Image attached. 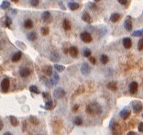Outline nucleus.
<instances>
[{
	"mask_svg": "<svg viewBox=\"0 0 143 135\" xmlns=\"http://www.w3.org/2000/svg\"><path fill=\"white\" fill-rule=\"evenodd\" d=\"M60 6H61V7H62V8L64 9V6H62V3H61V2H60Z\"/></svg>",
	"mask_w": 143,
	"mask_h": 135,
	"instance_id": "obj_49",
	"label": "nucleus"
},
{
	"mask_svg": "<svg viewBox=\"0 0 143 135\" xmlns=\"http://www.w3.org/2000/svg\"><path fill=\"white\" fill-rule=\"evenodd\" d=\"M12 23V19L9 18V17H6V27H9Z\"/></svg>",
	"mask_w": 143,
	"mask_h": 135,
	"instance_id": "obj_39",
	"label": "nucleus"
},
{
	"mask_svg": "<svg viewBox=\"0 0 143 135\" xmlns=\"http://www.w3.org/2000/svg\"><path fill=\"white\" fill-rule=\"evenodd\" d=\"M142 104L140 102H133L132 104V109L134 113H140V111L142 110Z\"/></svg>",
	"mask_w": 143,
	"mask_h": 135,
	"instance_id": "obj_8",
	"label": "nucleus"
},
{
	"mask_svg": "<svg viewBox=\"0 0 143 135\" xmlns=\"http://www.w3.org/2000/svg\"><path fill=\"white\" fill-rule=\"evenodd\" d=\"M13 2H14V3H18V0H12Z\"/></svg>",
	"mask_w": 143,
	"mask_h": 135,
	"instance_id": "obj_50",
	"label": "nucleus"
},
{
	"mask_svg": "<svg viewBox=\"0 0 143 135\" xmlns=\"http://www.w3.org/2000/svg\"><path fill=\"white\" fill-rule=\"evenodd\" d=\"M94 1H95V2H98V1H100V0H94Z\"/></svg>",
	"mask_w": 143,
	"mask_h": 135,
	"instance_id": "obj_51",
	"label": "nucleus"
},
{
	"mask_svg": "<svg viewBox=\"0 0 143 135\" xmlns=\"http://www.w3.org/2000/svg\"><path fill=\"white\" fill-rule=\"evenodd\" d=\"M9 6H10V3H9L8 1H3L2 4H1V6H0V7L2 9H7Z\"/></svg>",
	"mask_w": 143,
	"mask_h": 135,
	"instance_id": "obj_32",
	"label": "nucleus"
},
{
	"mask_svg": "<svg viewBox=\"0 0 143 135\" xmlns=\"http://www.w3.org/2000/svg\"><path fill=\"white\" fill-rule=\"evenodd\" d=\"M53 96H54L55 98H62L64 96H65V91H64L63 88L61 87H58L54 90L53 92Z\"/></svg>",
	"mask_w": 143,
	"mask_h": 135,
	"instance_id": "obj_4",
	"label": "nucleus"
},
{
	"mask_svg": "<svg viewBox=\"0 0 143 135\" xmlns=\"http://www.w3.org/2000/svg\"><path fill=\"white\" fill-rule=\"evenodd\" d=\"M83 55L85 56V57H90L91 56V51L89 50L88 48H85L84 49V51H83Z\"/></svg>",
	"mask_w": 143,
	"mask_h": 135,
	"instance_id": "obj_31",
	"label": "nucleus"
},
{
	"mask_svg": "<svg viewBox=\"0 0 143 135\" xmlns=\"http://www.w3.org/2000/svg\"><path fill=\"white\" fill-rule=\"evenodd\" d=\"M73 123L75 124L76 126H81L83 124V120L82 118L79 117V116H77V117L74 118V120H73Z\"/></svg>",
	"mask_w": 143,
	"mask_h": 135,
	"instance_id": "obj_25",
	"label": "nucleus"
},
{
	"mask_svg": "<svg viewBox=\"0 0 143 135\" xmlns=\"http://www.w3.org/2000/svg\"><path fill=\"white\" fill-rule=\"evenodd\" d=\"M123 46H124L126 49L131 48V46H132V42H131L130 38H125V39L123 40Z\"/></svg>",
	"mask_w": 143,
	"mask_h": 135,
	"instance_id": "obj_13",
	"label": "nucleus"
},
{
	"mask_svg": "<svg viewBox=\"0 0 143 135\" xmlns=\"http://www.w3.org/2000/svg\"><path fill=\"white\" fill-rule=\"evenodd\" d=\"M78 108H79V106H78V105H75V106H74V107L73 108V112H76V111L78 110Z\"/></svg>",
	"mask_w": 143,
	"mask_h": 135,
	"instance_id": "obj_45",
	"label": "nucleus"
},
{
	"mask_svg": "<svg viewBox=\"0 0 143 135\" xmlns=\"http://www.w3.org/2000/svg\"><path fill=\"white\" fill-rule=\"evenodd\" d=\"M3 126H4V123L2 121V120H0V131L3 129Z\"/></svg>",
	"mask_w": 143,
	"mask_h": 135,
	"instance_id": "obj_46",
	"label": "nucleus"
},
{
	"mask_svg": "<svg viewBox=\"0 0 143 135\" xmlns=\"http://www.w3.org/2000/svg\"><path fill=\"white\" fill-rule=\"evenodd\" d=\"M83 20L85 21V22H87V23H91L92 22V18H91V16L89 15L87 12H85L84 14H83Z\"/></svg>",
	"mask_w": 143,
	"mask_h": 135,
	"instance_id": "obj_19",
	"label": "nucleus"
},
{
	"mask_svg": "<svg viewBox=\"0 0 143 135\" xmlns=\"http://www.w3.org/2000/svg\"><path fill=\"white\" fill-rule=\"evenodd\" d=\"M21 56H22L21 51H17V52H15L12 56V62H18V60H20Z\"/></svg>",
	"mask_w": 143,
	"mask_h": 135,
	"instance_id": "obj_16",
	"label": "nucleus"
},
{
	"mask_svg": "<svg viewBox=\"0 0 143 135\" xmlns=\"http://www.w3.org/2000/svg\"><path fill=\"white\" fill-rule=\"evenodd\" d=\"M118 2L121 5H123V6H125L126 4H127V0H118Z\"/></svg>",
	"mask_w": 143,
	"mask_h": 135,
	"instance_id": "obj_44",
	"label": "nucleus"
},
{
	"mask_svg": "<svg viewBox=\"0 0 143 135\" xmlns=\"http://www.w3.org/2000/svg\"><path fill=\"white\" fill-rule=\"evenodd\" d=\"M109 126H110V129L112 130L113 134H114V135H121V133H122L121 128H120V126H119L116 121L111 120Z\"/></svg>",
	"mask_w": 143,
	"mask_h": 135,
	"instance_id": "obj_2",
	"label": "nucleus"
},
{
	"mask_svg": "<svg viewBox=\"0 0 143 135\" xmlns=\"http://www.w3.org/2000/svg\"><path fill=\"white\" fill-rule=\"evenodd\" d=\"M50 59H51V61L52 62H54V63H57V62H59L60 61V55H59L56 51H54V52H52V54H51V57H50Z\"/></svg>",
	"mask_w": 143,
	"mask_h": 135,
	"instance_id": "obj_14",
	"label": "nucleus"
},
{
	"mask_svg": "<svg viewBox=\"0 0 143 135\" xmlns=\"http://www.w3.org/2000/svg\"><path fill=\"white\" fill-rule=\"evenodd\" d=\"M129 92H130L131 94H133V95H135V94L138 92V89H139V85H138L137 82H131L130 84H129Z\"/></svg>",
	"mask_w": 143,
	"mask_h": 135,
	"instance_id": "obj_7",
	"label": "nucleus"
},
{
	"mask_svg": "<svg viewBox=\"0 0 143 135\" xmlns=\"http://www.w3.org/2000/svg\"><path fill=\"white\" fill-rule=\"evenodd\" d=\"M9 120H10V124L14 127H17L18 124H19L18 119L16 117H14V116H10V117H9Z\"/></svg>",
	"mask_w": 143,
	"mask_h": 135,
	"instance_id": "obj_20",
	"label": "nucleus"
},
{
	"mask_svg": "<svg viewBox=\"0 0 143 135\" xmlns=\"http://www.w3.org/2000/svg\"><path fill=\"white\" fill-rule=\"evenodd\" d=\"M24 27L26 29H31V28L33 27V22L31 19H27V20H25L24 22Z\"/></svg>",
	"mask_w": 143,
	"mask_h": 135,
	"instance_id": "obj_26",
	"label": "nucleus"
},
{
	"mask_svg": "<svg viewBox=\"0 0 143 135\" xmlns=\"http://www.w3.org/2000/svg\"><path fill=\"white\" fill-rule=\"evenodd\" d=\"M44 108H45L46 109H48V110H50V109H52V108H53V102H52V100H49V101H47Z\"/></svg>",
	"mask_w": 143,
	"mask_h": 135,
	"instance_id": "obj_30",
	"label": "nucleus"
},
{
	"mask_svg": "<svg viewBox=\"0 0 143 135\" xmlns=\"http://www.w3.org/2000/svg\"><path fill=\"white\" fill-rule=\"evenodd\" d=\"M29 91L34 94H40V91H39V89H38V87H37L36 86H31V87H29Z\"/></svg>",
	"mask_w": 143,
	"mask_h": 135,
	"instance_id": "obj_33",
	"label": "nucleus"
},
{
	"mask_svg": "<svg viewBox=\"0 0 143 135\" xmlns=\"http://www.w3.org/2000/svg\"><path fill=\"white\" fill-rule=\"evenodd\" d=\"M142 33H143V30H142Z\"/></svg>",
	"mask_w": 143,
	"mask_h": 135,
	"instance_id": "obj_52",
	"label": "nucleus"
},
{
	"mask_svg": "<svg viewBox=\"0 0 143 135\" xmlns=\"http://www.w3.org/2000/svg\"><path fill=\"white\" fill-rule=\"evenodd\" d=\"M16 44L18 45V46H20V47H21V49H26V45L23 44L22 42H16Z\"/></svg>",
	"mask_w": 143,
	"mask_h": 135,
	"instance_id": "obj_43",
	"label": "nucleus"
},
{
	"mask_svg": "<svg viewBox=\"0 0 143 135\" xmlns=\"http://www.w3.org/2000/svg\"><path fill=\"white\" fill-rule=\"evenodd\" d=\"M138 130L140 132H143V122H140L138 126Z\"/></svg>",
	"mask_w": 143,
	"mask_h": 135,
	"instance_id": "obj_41",
	"label": "nucleus"
},
{
	"mask_svg": "<svg viewBox=\"0 0 143 135\" xmlns=\"http://www.w3.org/2000/svg\"><path fill=\"white\" fill-rule=\"evenodd\" d=\"M52 75H53V77L51 79V85H52V86H54V85H56L57 83H58V81H59V75H58V74H57V73H53Z\"/></svg>",
	"mask_w": 143,
	"mask_h": 135,
	"instance_id": "obj_17",
	"label": "nucleus"
},
{
	"mask_svg": "<svg viewBox=\"0 0 143 135\" xmlns=\"http://www.w3.org/2000/svg\"><path fill=\"white\" fill-rule=\"evenodd\" d=\"M69 53H70V55L72 57L76 58L78 56L79 51H78V49L76 48L75 46H72V47H70V49H69Z\"/></svg>",
	"mask_w": 143,
	"mask_h": 135,
	"instance_id": "obj_11",
	"label": "nucleus"
},
{
	"mask_svg": "<svg viewBox=\"0 0 143 135\" xmlns=\"http://www.w3.org/2000/svg\"><path fill=\"white\" fill-rule=\"evenodd\" d=\"M29 120H30V122L34 125H39V123H40V120H38L35 116H30L29 117Z\"/></svg>",
	"mask_w": 143,
	"mask_h": 135,
	"instance_id": "obj_29",
	"label": "nucleus"
},
{
	"mask_svg": "<svg viewBox=\"0 0 143 135\" xmlns=\"http://www.w3.org/2000/svg\"><path fill=\"white\" fill-rule=\"evenodd\" d=\"M142 118H143V114H142Z\"/></svg>",
	"mask_w": 143,
	"mask_h": 135,
	"instance_id": "obj_53",
	"label": "nucleus"
},
{
	"mask_svg": "<svg viewBox=\"0 0 143 135\" xmlns=\"http://www.w3.org/2000/svg\"><path fill=\"white\" fill-rule=\"evenodd\" d=\"M80 37H81V40H82L84 42H85V43H90V42H92V40H93L91 34L89 32H87V31L82 32L81 35H80Z\"/></svg>",
	"mask_w": 143,
	"mask_h": 135,
	"instance_id": "obj_3",
	"label": "nucleus"
},
{
	"mask_svg": "<svg viewBox=\"0 0 143 135\" xmlns=\"http://www.w3.org/2000/svg\"><path fill=\"white\" fill-rule=\"evenodd\" d=\"M37 39V33L35 31H32V32H29L28 34V40L30 41V42H34L36 41Z\"/></svg>",
	"mask_w": 143,
	"mask_h": 135,
	"instance_id": "obj_21",
	"label": "nucleus"
},
{
	"mask_svg": "<svg viewBox=\"0 0 143 135\" xmlns=\"http://www.w3.org/2000/svg\"><path fill=\"white\" fill-rule=\"evenodd\" d=\"M119 19H120V15L117 14V13H114L110 17V20L112 21V22H117Z\"/></svg>",
	"mask_w": 143,
	"mask_h": 135,
	"instance_id": "obj_22",
	"label": "nucleus"
},
{
	"mask_svg": "<svg viewBox=\"0 0 143 135\" xmlns=\"http://www.w3.org/2000/svg\"><path fill=\"white\" fill-rule=\"evenodd\" d=\"M40 3V1L39 0H29V4H30L32 6H37Z\"/></svg>",
	"mask_w": 143,
	"mask_h": 135,
	"instance_id": "obj_37",
	"label": "nucleus"
},
{
	"mask_svg": "<svg viewBox=\"0 0 143 135\" xmlns=\"http://www.w3.org/2000/svg\"><path fill=\"white\" fill-rule=\"evenodd\" d=\"M132 35L134 37H140V36H143V33H142V30H136L134 32L132 33Z\"/></svg>",
	"mask_w": 143,
	"mask_h": 135,
	"instance_id": "obj_34",
	"label": "nucleus"
},
{
	"mask_svg": "<svg viewBox=\"0 0 143 135\" xmlns=\"http://www.w3.org/2000/svg\"><path fill=\"white\" fill-rule=\"evenodd\" d=\"M62 26H63V29L65 30H71V22L68 19H64L63 23H62Z\"/></svg>",
	"mask_w": 143,
	"mask_h": 135,
	"instance_id": "obj_23",
	"label": "nucleus"
},
{
	"mask_svg": "<svg viewBox=\"0 0 143 135\" xmlns=\"http://www.w3.org/2000/svg\"><path fill=\"white\" fill-rule=\"evenodd\" d=\"M68 6H69V8L71 10H76V9L79 8V4L76 3V2H70Z\"/></svg>",
	"mask_w": 143,
	"mask_h": 135,
	"instance_id": "obj_24",
	"label": "nucleus"
},
{
	"mask_svg": "<svg viewBox=\"0 0 143 135\" xmlns=\"http://www.w3.org/2000/svg\"><path fill=\"white\" fill-rule=\"evenodd\" d=\"M41 18L44 21H48L49 20V18H51V14H50L49 11H44L42 13V15H41Z\"/></svg>",
	"mask_w": 143,
	"mask_h": 135,
	"instance_id": "obj_27",
	"label": "nucleus"
},
{
	"mask_svg": "<svg viewBox=\"0 0 143 135\" xmlns=\"http://www.w3.org/2000/svg\"><path fill=\"white\" fill-rule=\"evenodd\" d=\"M41 33H42V35H47L48 33H49V29L47 27H44L41 29Z\"/></svg>",
	"mask_w": 143,
	"mask_h": 135,
	"instance_id": "obj_40",
	"label": "nucleus"
},
{
	"mask_svg": "<svg viewBox=\"0 0 143 135\" xmlns=\"http://www.w3.org/2000/svg\"><path fill=\"white\" fill-rule=\"evenodd\" d=\"M90 72H91V67L89 66L88 63H83L82 67H81V73H82L83 75H87L90 74Z\"/></svg>",
	"mask_w": 143,
	"mask_h": 135,
	"instance_id": "obj_6",
	"label": "nucleus"
},
{
	"mask_svg": "<svg viewBox=\"0 0 143 135\" xmlns=\"http://www.w3.org/2000/svg\"><path fill=\"white\" fill-rule=\"evenodd\" d=\"M130 110L128 109V108H124V109H122L121 111H120V113H119V115H120V117H121V119H123V120H127L129 116H130Z\"/></svg>",
	"mask_w": 143,
	"mask_h": 135,
	"instance_id": "obj_9",
	"label": "nucleus"
},
{
	"mask_svg": "<svg viewBox=\"0 0 143 135\" xmlns=\"http://www.w3.org/2000/svg\"><path fill=\"white\" fill-rule=\"evenodd\" d=\"M124 25H125V29L128 30V31H131V30H132V21H131L129 17H128V18L126 19Z\"/></svg>",
	"mask_w": 143,
	"mask_h": 135,
	"instance_id": "obj_12",
	"label": "nucleus"
},
{
	"mask_svg": "<svg viewBox=\"0 0 143 135\" xmlns=\"http://www.w3.org/2000/svg\"><path fill=\"white\" fill-rule=\"evenodd\" d=\"M9 85H10V82H9L8 78H4L2 80V82H1V89H2L4 93H6L8 91Z\"/></svg>",
	"mask_w": 143,
	"mask_h": 135,
	"instance_id": "obj_5",
	"label": "nucleus"
},
{
	"mask_svg": "<svg viewBox=\"0 0 143 135\" xmlns=\"http://www.w3.org/2000/svg\"><path fill=\"white\" fill-rule=\"evenodd\" d=\"M138 49H139V51H142L143 50V38L140 39L138 42Z\"/></svg>",
	"mask_w": 143,
	"mask_h": 135,
	"instance_id": "obj_36",
	"label": "nucleus"
},
{
	"mask_svg": "<svg viewBox=\"0 0 143 135\" xmlns=\"http://www.w3.org/2000/svg\"><path fill=\"white\" fill-rule=\"evenodd\" d=\"M43 72L45 73L48 76H51V75L53 74V73H52V67L51 65H45V66H44V67H43Z\"/></svg>",
	"mask_w": 143,
	"mask_h": 135,
	"instance_id": "obj_15",
	"label": "nucleus"
},
{
	"mask_svg": "<svg viewBox=\"0 0 143 135\" xmlns=\"http://www.w3.org/2000/svg\"><path fill=\"white\" fill-rule=\"evenodd\" d=\"M127 135H136V133L134 132H129Z\"/></svg>",
	"mask_w": 143,
	"mask_h": 135,
	"instance_id": "obj_47",
	"label": "nucleus"
},
{
	"mask_svg": "<svg viewBox=\"0 0 143 135\" xmlns=\"http://www.w3.org/2000/svg\"><path fill=\"white\" fill-rule=\"evenodd\" d=\"M4 135H13V134H12V133H10V132H6L4 133Z\"/></svg>",
	"mask_w": 143,
	"mask_h": 135,
	"instance_id": "obj_48",
	"label": "nucleus"
},
{
	"mask_svg": "<svg viewBox=\"0 0 143 135\" xmlns=\"http://www.w3.org/2000/svg\"><path fill=\"white\" fill-rule=\"evenodd\" d=\"M42 96H43V97H44V98L47 100V101H49V100H52V99H51V96H50V94L47 93V92H43Z\"/></svg>",
	"mask_w": 143,
	"mask_h": 135,
	"instance_id": "obj_38",
	"label": "nucleus"
},
{
	"mask_svg": "<svg viewBox=\"0 0 143 135\" xmlns=\"http://www.w3.org/2000/svg\"><path fill=\"white\" fill-rule=\"evenodd\" d=\"M89 61H90V63H93V64H95V63H96V60H95V58L93 57V56H90V57H89Z\"/></svg>",
	"mask_w": 143,
	"mask_h": 135,
	"instance_id": "obj_42",
	"label": "nucleus"
},
{
	"mask_svg": "<svg viewBox=\"0 0 143 135\" xmlns=\"http://www.w3.org/2000/svg\"><path fill=\"white\" fill-rule=\"evenodd\" d=\"M54 68H55L56 70H57L58 72H62V71H63V70L65 69V68H64V66L60 65V64H55V65H54Z\"/></svg>",
	"mask_w": 143,
	"mask_h": 135,
	"instance_id": "obj_35",
	"label": "nucleus"
},
{
	"mask_svg": "<svg viewBox=\"0 0 143 135\" xmlns=\"http://www.w3.org/2000/svg\"><path fill=\"white\" fill-rule=\"evenodd\" d=\"M107 88L112 91H116L117 90V85L116 82H110L107 84Z\"/></svg>",
	"mask_w": 143,
	"mask_h": 135,
	"instance_id": "obj_18",
	"label": "nucleus"
},
{
	"mask_svg": "<svg viewBox=\"0 0 143 135\" xmlns=\"http://www.w3.org/2000/svg\"><path fill=\"white\" fill-rule=\"evenodd\" d=\"M85 110L89 115H100L102 113V107L98 103L93 102L86 106Z\"/></svg>",
	"mask_w": 143,
	"mask_h": 135,
	"instance_id": "obj_1",
	"label": "nucleus"
},
{
	"mask_svg": "<svg viewBox=\"0 0 143 135\" xmlns=\"http://www.w3.org/2000/svg\"><path fill=\"white\" fill-rule=\"evenodd\" d=\"M108 56L107 55H106V54H102L101 55V57H100V62L103 64H107V63H108Z\"/></svg>",
	"mask_w": 143,
	"mask_h": 135,
	"instance_id": "obj_28",
	"label": "nucleus"
},
{
	"mask_svg": "<svg viewBox=\"0 0 143 135\" xmlns=\"http://www.w3.org/2000/svg\"><path fill=\"white\" fill-rule=\"evenodd\" d=\"M19 75L21 77H28L29 75H30V70L27 68V67H22L19 70Z\"/></svg>",
	"mask_w": 143,
	"mask_h": 135,
	"instance_id": "obj_10",
	"label": "nucleus"
}]
</instances>
